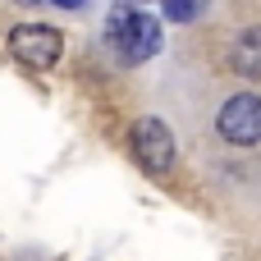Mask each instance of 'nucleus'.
I'll use <instances>...</instances> for the list:
<instances>
[{
	"instance_id": "5",
	"label": "nucleus",
	"mask_w": 261,
	"mask_h": 261,
	"mask_svg": "<svg viewBox=\"0 0 261 261\" xmlns=\"http://www.w3.org/2000/svg\"><path fill=\"white\" fill-rule=\"evenodd\" d=\"M229 69L239 78H261V23H248L234 41H229Z\"/></svg>"
},
{
	"instance_id": "3",
	"label": "nucleus",
	"mask_w": 261,
	"mask_h": 261,
	"mask_svg": "<svg viewBox=\"0 0 261 261\" xmlns=\"http://www.w3.org/2000/svg\"><path fill=\"white\" fill-rule=\"evenodd\" d=\"M216 138L239 151L261 147V92H229L216 110Z\"/></svg>"
},
{
	"instance_id": "7",
	"label": "nucleus",
	"mask_w": 261,
	"mask_h": 261,
	"mask_svg": "<svg viewBox=\"0 0 261 261\" xmlns=\"http://www.w3.org/2000/svg\"><path fill=\"white\" fill-rule=\"evenodd\" d=\"M50 5H60V9H83V0H50Z\"/></svg>"
},
{
	"instance_id": "4",
	"label": "nucleus",
	"mask_w": 261,
	"mask_h": 261,
	"mask_svg": "<svg viewBox=\"0 0 261 261\" xmlns=\"http://www.w3.org/2000/svg\"><path fill=\"white\" fill-rule=\"evenodd\" d=\"M5 46L23 69H50L64 55V32L50 28V23H18V28H9Z\"/></svg>"
},
{
	"instance_id": "2",
	"label": "nucleus",
	"mask_w": 261,
	"mask_h": 261,
	"mask_svg": "<svg viewBox=\"0 0 261 261\" xmlns=\"http://www.w3.org/2000/svg\"><path fill=\"white\" fill-rule=\"evenodd\" d=\"M128 156H133V165H138L142 174H151V179L170 174V170H174V156H179L170 124L156 119V115H138V119L128 124Z\"/></svg>"
},
{
	"instance_id": "1",
	"label": "nucleus",
	"mask_w": 261,
	"mask_h": 261,
	"mask_svg": "<svg viewBox=\"0 0 261 261\" xmlns=\"http://www.w3.org/2000/svg\"><path fill=\"white\" fill-rule=\"evenodd\" d=\"M106 41H110V50H115L124 64H147V60L161 50V23H156L151 14L133 9V5H119V9H110V18H106Z\"/></svg>"
},
{
	"instance_id": "6",
	"label": "nucleus",
	"mask_w": 261,
	"mask_h": 261,
	"mask_svg": "<svg viewBox=\"0 0 261 261\" xmlns=\"http://www.w3.org/2000/svg\"><path fill=\"white\" fill-rule=\"evenodd\" d=\"M161 9H165V18L188 23V18H197V14L206 9V0H161Z\"/></svg>"
},
{
	"instance_id": "8",
	"label": "nucleus",
	"mask_w": 261,
	"mask_h": 261,
	"mask_svg": "<svg viewBox=\"0 0 261 261\" xmlns=\"http://www.w3.org/2000/svg\"><path fill=\"white\" fill-rule=\"evenodd\" d=\"M14 5H41V0H14Z\"/></svg>"
}]
</instances>
